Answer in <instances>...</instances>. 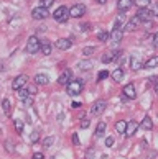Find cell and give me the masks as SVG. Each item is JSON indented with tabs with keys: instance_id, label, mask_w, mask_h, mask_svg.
Returning <instances> with one entry per match:
<instances>
[{
	"instance_id": "cell-1",
	"label": "cell",
	"mask_w": 158,
	"mask_h": 159,
	"mask_svg": "<svg viewBox=\"0 0 158 159\" xmlns=\"http://www.w3.org/2000/svg\"><path fill=\"white\" fill-rule=\"evenodd\" d=\"M83 87H84V84H83V80L81 79H78V80H71L69 84L66 85V92H68V95H79L81 92H83Z\"/></svg>"
},
{
	"instance_id": "cell-2",
	"label": "cell",
	"mask_w": 158,
	"mask_h": 159,
	"mask_svg": "<svg viewBox=\"0 0 158 159\" xmlns=\"http://www.w3.org/2000/svg\"><path fill=\"white\" fill-rule=\"evenodd\" d=\"M41 49V41H40L36 36H30L28 38V43H26V52L28 54H35Z\"/></svg>"
},
{
	"instance_id": "cell-3",
	"label": "cell",
	"mask_w": 158,
	"mask_h": 159,
	"mask_svg": "<svg viewBox=\"0 0 158 159\" xmlns=\"http://www.w3.org/2000/svg\"><path fill=\"white\" fill-rule=\"evenodd\" d=\"M68 16H69V10L64 7V5H61V7H58V8L55 10L53 18H55L58 23H66V21H68Z\"/></svg>"
},
{
	"instance_id": "cell-4",
	"label": "cell",
	"mask_w": 158,
	"mask_h": 159,
	"mask_svg": "<svg viewBox=\"0 0 158 159\" xmlns=\"http://www.w3.org/2000/svg\"><path fill=\"white\" fill-rule=\"evenodd\" d=\"M26 84H28V75L20 74V75H17V77L13 79V82H12V89H13V90H20Z\"/></svg>"
},
{
	"instance_id": "cell-5",
	"label": "cell",
	"mask_w": 158,
	"mask_h": 159,
	"mask_svg": "<svg viewBox=\"0 0 158 159\" xmlns=\"http://www.w3.org/2000/svg\"><path fill=\"white\" fill-rule=\"evenodd\" d=\"M84 13H86V5H83V3H76L69 8V16H73V18H79Z\"/></svg>"
},
{
	"instance_id": "cell-6",
	"label": "cell",
	"mask_w": 158,
	"mask_h": 159,
	"mask_svg": "<svg viewBox=\"0 0 158 159\" xmlns=\"http://www.w3.org/2000/svg\"><path fill=\"white\" fill-rule=\"evenodd\" d=\"M105 107H107V103H105V100H96V102L92 103V107H91V113L97 116V115L104 113Z\"/></svg>"
},
{
	"instance_id": "cell-7",
	"label": "cell",
	"mask_w": 158,
	"mask_h": 159,
	"mask_svg": "<svg viewBox=\"0 0 158 159\" xmlns=\"http://www.w3.org/2000/svg\"><path fill=\"white\" fill-rule=\"evenodd\" d=\"M48 8H43V7H36V8H33L31 11V16L35 20H45V18H48Z\"/></svg>"
},
{
	"instance_id": "cell-8",
	"label": "cell",
	"mask_w": 158,
	"mask_h": 159,
	"mask_svg": "<svg viewBox=\"0 0 158 159\" xmlns=\"http://www.w3.org/2000/svg\"><path fill=\"white\" fill-rule=\"evenodd\" d=\"M151 16H153V11H150L148 8H138V11H137V18L140 20V21H150L151 20Z\"/></svg>"
},
{
	"instance_id": "cell-9",
	"label": "cell",
	"mask_w": 158,
	"mask_h": 159,
	"mask_svg": "<svg viewBox=\"0 0 158 159\" xmlns=\"http://www.w3.org/2000/svg\"><path fill=\"white\" fill-rule=\"evenodd\" d=\"M71 77H73V72H71L69 69L63 70L61 75L58 77V84H61V85H68L69 82H71Z\"/></svg>"
},
{
	"instance_id": "cell-10",
	"label": "cell",
	"mask_w": 158,
	"mask_h": 159,
	"mask_svg": "<svg viewBox=\"0 0 158 159\" xmlns=\"http://www.w3.org/2000/svg\"><path fill=\"white\" fill-rule=\"evenodd\" d=\"M55 46L58 49H61V51H66L71 48V39H66V38H60L58 41H55Z\"/></svg>"
},
{
	"instance_id": "cell-11",
	"label": "cell",
	"mask_w": 158,
	"mask_h": 159,
	"mask_svg": "<svg viewBox=\"0 0 158 159\" xmlns=\"http://www.w3.org/2000/svg\"><path fill=\"white\" fill-rule=\"evenodd\" d=\"M132 5H133V0H119V2H117V10H119L120 13H124V11H127Z\"/></svg>"
},
{
	"instance_id": "cell-12",
	"label": "cell",
	"mask_w": 158,
	"mask_h": 159,
	"mask_svg": "<svg viewBox=\"0 0 158 159\" xmlns=\"http://www.w3.org/2000/svg\"><path fill=\"white\" fill-rule=\"evenodd\" d=\"M124 95L127 98H135L137 97V92H135V85L133 84H127L124 87Z\"/></svg>"
},
{
	"instance_id": "cell-13",
	"label": "cell",
	"mask_w": 158,
	"mask_h": 159,
	"mask_svg": "<svg viewBox=\"0 0 158 159\" xmlns=\"http://www.w3.org/2000/svg\"><path fill=\"white\" fill-rule=\"evenodd\" d=\"M137 128H138V123L137 121H127V131H125V136H133L137 131Z\"/></svg>"
},
{
	"instance_id": "cell-14",
	"label": "cell",
	"mask_w": 158,
	"mask_h": 159,
	"mask_svg": "<svg viewBox=\"0 0 158 159\" xmlns=\"http://www.w3.org/2000/svg\"><path fill=\"white\" fill-rule=\"evenodd\" d=\"M122 36H124V31H122V28H114L112 33H110V38H112L114 43H120V41H122Z\"/></svg>"
},
{
	"instance_id": "cell-15",
	"label": "cell",
	"mask_w": 158,
	"mask_h": 159,
	"mask_svg": "<svg viewBox=\"0 0 158 159\" xmlns=\"http://www.w3.org/2000/svg\"><path fill=\"white\" fill-rule=\"evenodd\" d=\"M50 82V77L46 74H36L35 75V84L36 85H48Z\"/></svg>"
},
{
	"instance_id": "cell-16",
	"label": "cell",
	"mask_w": 158,
	"mask_h": 159,
	"mask_svg": "<svg viewBox=\"0 0 158 159\" xmlns=\"http://www.w3.org/2000/svg\"><path fill=\"white\" fill-rule=\"evenodd\" d=\"M138 25H140V20H138V18H137V16H135V18H132L130 21H128V23H127V25H125V28H124V30H125V31H128V33H130V31H135Z\"/></svg>"
},
{
	"instance_id": "cell-17",
	"label": "cell",
	"mask_w": 158,
	"mask_h": 159,
	"mask_svg": "<svg viewBox=\"0 0 158 159\" xmlns=\"http://www.w3.org/2000/svg\"><path fill=\"white\" fill-rule=\"evenodd\" d=\"M156 66H158V56H151L150 59H147V61L143 62V67L145 69H153Z\"/></svg>"
},
{
	"instance_id": "cell-18",
	"label": "cell",
	"mask_w": 158,
	"mask_h": 159,
	"mask_svg": "<svg viewBox=\"0 0 158 159\" xmlns=\"http://www.w3.org/2000/svg\"><path fill=\"white\" fill-rule=\"evenodd\" d=\"M105 129H107V126H105V123H104V121H99V123H97V128H96V138H101V136H104Z\"/></svg>"
},
{
	"instance_id": "cell-19",
	"label": "cell",
	"mask_w": 158,
	"mask_h": 159,
	"mask_svg": "<svg viewBox=\"0 0 158 159\" xmlns=\"http://www.w3.org/2000/svg\"><path fill=\"white\" fill-rule=\"evenodd\" d=\"M115 129H117V133H124L125 134V131H127V121L125 120H119L115 123Z\"/></svg>"
},
{
	"instance_id": "cell-20",
	"label": "cell",
	"mask_w": 158,
	"mask_h": 159,
	"mask_svg": "<svg viewBox=\"0 0 158 159\" xmlns=\"http://www.w3.org/2000/svg\"><path fill=\"white\" fill-rule=\"evenodd\" d=\"M142 128L145 129V131H150V129L153 128V121H151L150 116H145V118L142 120Z\"/></svg>"
},
{
	"instance_id": "cell-21",
	"label": "cell",
	"mask_w": 158,
	"mask_h": 159,
	"mask_svg": "<svg viewBox=\"0 0 158 159\" xmlns=\"http://www.w3.org/2000/svg\"><path fill=\"white\" fill-rule=\"evenodd\" d=\"M41 54L43 56L51 54V43L50 41H41Z\"/></svg>"
},
{
	"instance_id": "cell-22",
	"label": "cell",
	"mask_w": 158,
	"mask_h": 159,
	"mask_svg": "<svg viewBox=\"0 0 158 159\" xmlns=\"http://www.w3.org/2000/svg\"><path fill=\"white\" fill-rule=\"evenodd\" d=\"M2 110H3V113L7 116H10V113H12V103H10L8 98H5L2 102Z\"/></svg>"
},
{
	"instance_id": "cell-23",
	"label": "cell",
	"mask_w": 158,
	"mask_h": 159,
	"mask_svg": "<svg viewBox=\"0 0 158 159\" xmlns=\"http://www.w3.org/2000/svg\"><path fill=\"white\" fill-rule=\"evenodd\" d=\"M115 54H117V52H112V51H109V52H105V54L102 56V62L104 64H109V62H112L114 59H115Z\"/></svg>"
},
{
	"instance_id": "cell-24",
	"label": "cell",
	"mask_w": 158,
	"mask_h": 159,
	"mask_svg": "<svg viewBox=\"0 0 158 159\" xmlns=\"http://www.w3.org/2000/svg\"><path fill=\"white\" fill-rule=\"evenodd\" d=\"M78 67H79L81 70H89V69L94 67V62H92V61H81V62L78 64Z\"/></svg>"
},
{
	"instance_id": "cell-25",
	"label": "cell",
	"mask_w": 158,
	"mask_h": 159,
	"mask_svg": "<svg viewBox=\"0 0 158 159\" xmlns=\"http://www.w3.org/2000/svg\"><path fill=\"white\" fill-rule=\"evenodd\" d=\"M130 66H132V70H138V69H142V67H143V64H142V61H140L138 57H132Z\"/></svg>"
},
{
	"instance_id": "cell-26",
	"label": "cell",
	"mask_w": 158,
	"mask_h": 159,
	"mask_svg": "<svg viewBox=\"0 0 158 159\" xmlns=\"http://www.w3.org/2000/svg\"><path fill=\"white\" fill-rule=\"evenodd\" d=\"M112 77H114V80L115 82H120L122 80V77H124V70H122V67H117L114 72H112Z\"/></svg>"
},
{
	"instance_id": "cell-27",
	"label": "cell",
	"mask_w": 158,
	"mask_h": 159,
	"mask_svg": "<svg viewBox=\"0 0 158 159\" xmlns=\"http://www.w3.org/2000/svg\"><path fill=\"white\" fill-rule=\"evenodd\" d=\"M150 2L151 0H133V3H135L138 8H147L150 5Z\"/></svg>"
},
{
	"instance_id": "cell-28",
	"label": "cell",
	"mask_w": 158,
	"mask_h": 159,
	"mask_svg": "<svg viewBox=\"0 0 158 159\" xmlns=\"http://www.w3.org/2000/svg\"><path fill=\"white\" fill-rule=\"evenodd\" d=\"M13 125H15L17 133L22 134V133H23V123H22V120H13Z\"/></svg>"
},
{
	"instance_id": "cell-29",
	"label": "cell",
	"mask_w": 158,
	"mask_h": 159,
	"mask_svg": "<svg viewBox=\"0 0 158 159\" xmlns=\"http://www.w3.org/2000/svg\"><path fill=\"white\" fill-rule=\"evenodd\" d=\"M97 38H99V41H104V43H105V41L110 38V33L109 31H101V33L97 34Z\"/></svg>"
},
{
	"instance_id": "cell-30",
	"label": "cell",
	"mask_w": 158,
	"mask_h": 159,
	"mask_svg": "<svg viewBox=\"0 0 158 159\" xmlns=\"http://www.w3.org/2000/svg\"><path fill=\"white\" fill-rule=\"evenodd\" d=\"M94 51H96L94 46H86V48H83V54L84 56H91V54H94Z\"/></svg>"
},
{
	"instance_id": "cell-31",
	"label": "cell",
	"mask_w": 158,
	"mask_h": 159,
	"mask_svg": "<svg viewBox=\"0 0 158 159\" xmlns=\"http://www.w3.org/2000/svg\"><path fill=\"white\" fill-rule=\"evenodd\" d=\"M18 95H20V97H22L23 100H25V98H28V95H30V92H28L26 85L23 87V89H20V90H18Z\"/></svg>"
},
{
	"instance_id": "cell-32",
	"label": "cell",
	"mask_w": 158,
	"mask_h": 159,
	"mask_svg": "<svg viewBox=\"0 0 158 159\" xmlns=\"http://www.w3.org/2000/svg\"><path fill=\"white\" fill-rule=\"evenodd\" d=\"M53 2H55V0H40V7H43V8H50L51 5H53Z\"/></svg>"
},
{
	"instance_id": "cell-33",
	"label": "cell",
	"mask_w": 158,
	"mask_h": 159,
	"mask_svg": "<svg viewBox=\"0 0 158 159\" xmlns=\"http://www.w3.org/2000/svg\"><path fill=\"white\" fill-rule=\"evenodd\" d=\"M53 143H55V138H53V136L43 139V146H45V148H51V144H53Z\"/></svg>"
},
{
	"instance_id": "cell-34",
	"label": "cell",
	"mask_w": 158,
	"mask_h": 159,
	"mask_svg": "<svg viewBox=\"0 0 158 159\" xmlns=\"http://www.w3.org/2000/svg\"><path fill=\"white\" fill-rule=\"evenodd\" d=\"M26 89H28V92H30V95L33 97L35 93H36V85H33V84H26Z\"/></svg>"
},
{
	"instance_id": "cell-35",
	"label": "cell",
	"mask_w": 158,
	"mask_h": 159,
	"mask_svg": "<svg viewBox=\"0 0 158 159\" xmlns=\"http://www.w3.org/2000/svg\"><path fill=\"white\" fill-rule=\"evenodd\" d=\"M109 77V72L107 70H101L99 72V75H97V80H104V79H107Z\"/></svg>"
},
{
	"instance_id": "cell-36",
	"label": "cell",
	"mask_w": 158,
	"mask_h": 159,
	"mask_svg": "<svg viewBox=\"0 0 158 159\" xmlns=\"http://www.w3.org/2000/svg\"><path fill=\"white\" fill-rule=\"evenodd\" d=\"M30 139L33 141V143H36V141L40 139V133H38V131H33V133H31V136H30Z\"/></svg>"
},
{
	"instance_id": "cell-37",
	"label": "cell",
	"mask_w": 158,
	"mask_h": 159,
	"mask_svg": "<svg viewBox=\"0 0 158 159\" xmlns=\"http://www.w3.org/2000/svg\"><path fill=\"white\" fill-rule=\"evenodd\" d=\"M31 105H33V97L30 95L28 98H25V107H31Z\"/></svg>"
},
{
	"instance_id": "cell-38",
	"label": "cell",
	"mask_w": 158,
	"mask_h": 159,
	"mask_svg": "<svg viewBox=\"0 0 158 159\" xmlns=\"http://www.w3.org/2000/svg\"><path fill=\"white\" fill-rule=\"evenodd\" d=\"M89 125H91V121L87 118H84L83 121H81V128H89Z\"/></svg>"
},
{
	"instance_id": "cell-39",
	"label": "cell",
	"mask_w": 158,
	"mask_h": 159,
	"mask_svg": "<svg viewBox=\"0 0 158 159\" xmlns=\"http://www.w3.org/2000/svg\"><path fill=\"white\" fill-rule=\"evenodd\" d=\"M79 30L81 31H87V30H89V23H83V25H79Z\"/></svg>"
},
{
	"instance_id": "cell-40",
	"label": "cell",
	"mask_w": 158,
	"mask_h": 159,
	"mask_svg": "<svg viewBox=\"0 0 158 159\" xmlns=\"http://www.w3.org/2000/svg\"><path fill=\"white\" fill-rule=\"evenodd\" d=\"M112 144H114V138L112 136L105 138V146H112Z\"/></svg>"
},
{
	"instance_id": "cell-41",
	"label": "cell",
	"mask_w": 158,
	"mask_h": 159,
	"mask_svg": "<svg viewBox=\"0 0 158 159\" xmlns=\"http://www.w3.org/2000/svg\"><path fill=\"white\" fill-rule=\"evenodd\" d=\"M148 80H150V84H153V85H156V84H158V77H156V75H151V77H150Z\"/></svg>"
},
{
	"instance_id": "cell-42",
	"label": "cell",
	"mask_w": 158,
	"mask_h": 159,
	"mask_svg": "<svg viewBox=\"0 0 158 159\" xmlns=\"http://www.w3.org/2000/svg\"><path fill=\"white\" fill-rule=\"evenodd\" d=\"M33 159H45V154H43V152H35Z\"/></svg>"
},
{
	"instance_id": "cell-43",
	"label": "cell",
	"mask_w": 158,
	"mask_h": 159,
	"mask_svg": "<svg viewBox=\"0 0 158 159\" xmlns=\"http://www.w3.org/2000/svg\"><path fill=\"white\" fill-rule=\"evenodd\" d=\"M73 143H74L76 146H79V138H78V133H74V134H73Z\"/></svg>"
},
{
	"instance_id": "cell-44",
	"label": "cell",
	"mask_w": 158,
	"mask_h": 159,
	"mask_svg": "<svg viewBox=\"0 0 158 159\" xmlns=\"http://www.w3.org/2000/svg\"><path fill=\"white\" fill-rule=\"evenodd\" d=\"M7 149L12 152V151H13V148H12V141H7Z\"/></svg>"
},
{
	"instance_id": "cell-45",
	"label": "cell",
	"mask_w": 158,
	"mask_h": 159,
	"mask_svg": "<svg viewBox=\"0 0 158 159\" xmlns=\"http://www.w3.org/2000/svg\"><path fill=\"white\" fill-rule=\"evenodd\" d=\"M71 107H73V108H79V107H81V103H79V102H73Z\"/></svg>"
},
{
	"instance_id": "cell-46",
	"label": "cell",
	"mask_w": 158,
	"mask_h": 159,
	"mask_svg": "<svg viewBox=\"0 0 158 159\" xmlns=\"http://www.w3.org/2000/svg\"><path fill=\"white\" fill-rule=\"evenodd\" d=\"M36 31H38V33H45V31H46V26H40Z\"/></svg>"
},
{
	"instance_id": "cell-47",
	"label": "cell",
	"mask_w": 158,
	"mask_h": 159,
	"mask_svg": "<svg viewBox=\"0 0 158 159\" xmlns=\"http://www.w3.org/2000/svg\"><path fill=\"white\" fill-rule=\"evenodd\" d=\"M153 44H155V48H158V33L155 34V43Z\"/></svg>"
},
{
	"instance_id": "cell-48",
	"label": "cell",
	"mask_w": 158,
	"mask_h": 159,
	"mask_svg": "<svg viewBox=\"0 0 158 159\" xmlns=\"http://www.w3.org/2000/svg\"><path fill=\"white\" fill-rule=\"evenodd\" d=\"M92 152H94V149H89V151H87V159L92 156Z\"/></svg>"
},
{
	"instance_id": "cell-49",
	"label": "cell",
	"mask_w": 158,
	"mask_h": 159,
	"mask_svg": "<svg viewBox=\"0 0 158 159\" xmlns=\"http://www.w3.org/2000/svg\"><path fill=\"white\" fill-rule=\"evenodd\" d=\"M153 15H156V16H158V3L155 5V11H153Z\"/></svg>"
},
{
	"instance_id": "cell-50",
	"label": "cell",
	"mask_w": 158,
	"mask_h": 159,
	"mask_svg": "<svg viewBox=\"0 0 158 159\" xmlns=\"http://www.w3.org/2000/svg\"><path fill=\"white\" fill-rule=\"evenodd\" d=\"M96 2H97V3H101V5H104L105 2H107V0H96Z\"/></svg>"
},
{
	"instance_id": "cell-51",
	"label": "cell",
	"mask_w": 158,
	"mask_h": 159,
	"mask_svg": "<svg viewBox=\"0 0 158 159\" xmlns=\"http://www.w3.org/2000/svg\"><path fill=\"white\" fill-rule=\"evenodd\" d=\"M53 159H55V157H53Z\"/></svg>"
}]
</instances>
